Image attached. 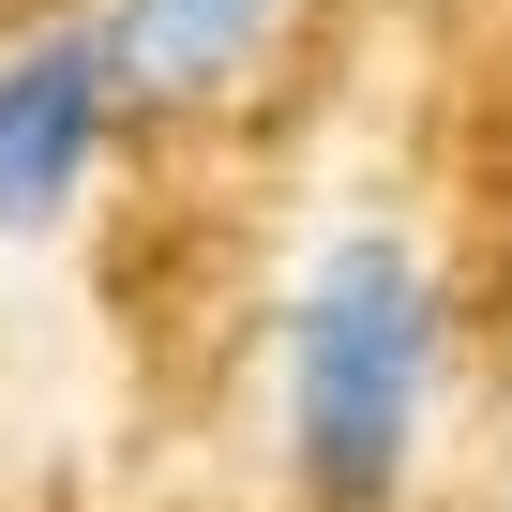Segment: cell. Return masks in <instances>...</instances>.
<instances>
[{
	"mask_svg": "<svg viewBox=\"0 0 512 512\" xmlns=\"http://www.w3.org/2000/svg\"><path fill=\"white\" fill-rule=\"evenodd\" d=\"M452 377V287L407 226H332L272 332V437L302 512H407Z\"/></svg>",
	"mask_w": 512,
	"mask_h": 512,
	"instance_id": "obj_1",
	"label": "cell"
},
{
	"mask_svg": "<svg viewBox=\"0 0 512 512\" xmlns=\"http://www.w3.org/2000/svg\"><path fill=\"white\" fill-rule=\"evenodd\" d=\"M121 136H136V106H121V61H106V16L16 31L0 46V241L76 226V196L106 181Z\"/></svg>",
	"mask_w": 512,
	"mask_h": 512,
	"instance_id": "obj_2",
	"label": "cell"
},
{
	"mask_svg": "<svg viewBox=\"0 0 512 512\" xmlns=\"http://www.w3.org/2000/svg\"><path fill=\"white\" fill-rule=\"evenodd\" d=\"M106 16V61H121V106L136 121H211L256 91V61L287 46L302 0H91Z\"/></svg>",
	"mask_w": 512,
	"mask_h": 512,
	"instance_id": "obj_3",
	"label": "cell"
}]
</instances>
